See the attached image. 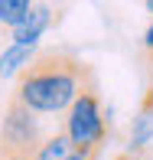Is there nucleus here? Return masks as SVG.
I'll list each match as a JSON object with an SVG mask.
<instances>
[{
	"label": "nucleus",
	"instance_id": "nucleus-2",
	"mask_svg": "<svg viewBox=\"0 0 153 160\" xmlns=\"http://www.w3.org/2000/svg\"><path fill=\"white\" fill-rule=\"evenodd\" d=\"M42 144L39 121L20 98H7V108L0 114V150H13V154H36Z\"/></svg>",
	"mask_w": 153,
	"mask_h": 160
},
{
	"label": "nucleus",
	"instance_id": "nucleus-4",
	"mask_svg": "<svg viewBox=\"0 0 153 160\" xmlns=\"http://www.w3.org/2000/svg\"><path fill=\"white\" fill-rule=\"evenodd\" d=\"M33 160H75V147L65 137V131H52L42 137V144L36 147Z\"/></svg>",
	"mask_w": 153,
	"mask_h": 160
},
{
	"label": "nucleus",
	"instance_id": "nucleus-3",
	"mask_svg": "<svg viewBox=\"0 0 153 160\" xmlns=\"http://www.w3.org/2000/svg\"><path fill=\"white\" fill-rule=\"evenodd\" d=\"M52 20H59V17H52V7H33V13L13 30V46H36L39 33L46 30Z\"/></svg>",
	"mask_w": 153,
	"mask_h": 160
},
{
	"label": "nucleus",
	"instance_id": "nucleus-6",
	"mask_svg": "<svg viewBox=\"0 0 153 160\" xmlns=\"http://www.w3.org/2000/svg\"><path fill=\"white\" fill-rule=\"evenodd\" d=\"M30 13H33V3H30V0H0V23L13 26V30H17Z\"/></svg>",
	"mask_w": 153,
	"mask_h": 160
},
{
	"label": "nucleus",
	"instance_id": "nucleus-7",
	"mask_svg": "<svg viewBox=\"0 0 153 160\" xmlns=\"http://www.w3.org/2000/svg\"><path fill=\"white\" fill-rule=\"evenodd\" d=\"M150 137H153V118L140 111V114H137V121H134V131H130V147H134L130 154H140V150L147 147Z\"/></svg>",
	"mask_w": 153,
	"mask_h": 160
},
{
	"label": "nucleus",
	"instance_id": "nucleus-5",
	"mask_svg": "<svg viewBox=\"0 0 153 160\" xmlns=\"http://www.w3.org/2000/svg\"><path fill=\"white\" fill-rule=\"evenodd\" d=\"M33 59H36V49L33 46H10L3 56H0V78H3V75H13V72L20 75Z\"/></svg>",
	"mask_w": 153,
	"mask_h": 160
},
{
	"label": "nucleus",
	"instance_id": "nucleus-1",
	"mask_svg": "<svg viewBox=\"0 0 153 160\" xmlns=\"http://www.w3.org/2000/svg\"><path fill=\"white\" fill-rule=\"evenodd\" d=\"M98 92L94 69L75 52L49 49L36 52V59L17 75V88L10 92L33 114H62L82 95Z\"/></svg>",
	"mask_w": 153,
	"mask_h": 160
},
{
	"label": "nucleus",
	"instance_id": "nucleus-8",
	"mask_svg": "<svg viewBox=\"0 0 153 160\" xmlns=\"http://www.w3.org/2000/svg\"><path fill=\"white\" fill-rule=\"evenodd\" d=\"M143 42H147V52H150V59H153V26L147 30V39H143Z\"/></svg>",
	"mask_w": 153,
	"mask_h": 160
},
{
	"label": "nucleus",
	"instance_id": "nucleus-9",
	"mask_svg": "<svg viewBox=\"0 0 153 160\" xmlns=\"http://www.w3.org/2000/svg\"><path fill=\"white\" fill-rule=\"evenodd\" d=\"M111 160H143L140 154H117V157H111Z\"/></svg>",
	"mask_w": 153,
	"mask_h": 160
}]
</instances>
